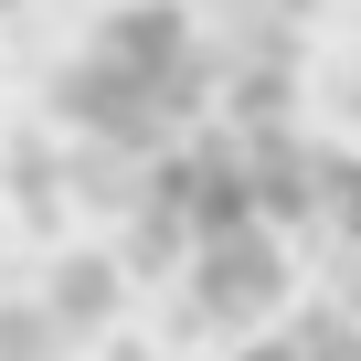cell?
Wrapping results in <instances>:
<instances>
[{"label": "cell", "instance_id": "cell-1", "mask_svg": "<svg viewBox=\"0 0 361 361\" xmlns=\"http://www.w3.org/2000/svg\"><path fill=\"white\" fill-rule=\"evenodd\" d=\"M308 213H319V234L340 255V308L361 319V159H340L329 180H308Z\"/></svg>", "mask_w": 361, "mask_h": 361}, {"label": "cell", "instance_id": "cell-2", "mask_svg": "<svg viewBox=\"0 0 361 361\" xmlns=\"http://www.w3.org/2000/svg\"><path fill=\"white\" fill-rule=\"evenodd\" d=\"M245 361H361V319H350V308H298V319H276Z\"/></svg>", "mask_w": 361, "mask_h": 361}]
</instances>
